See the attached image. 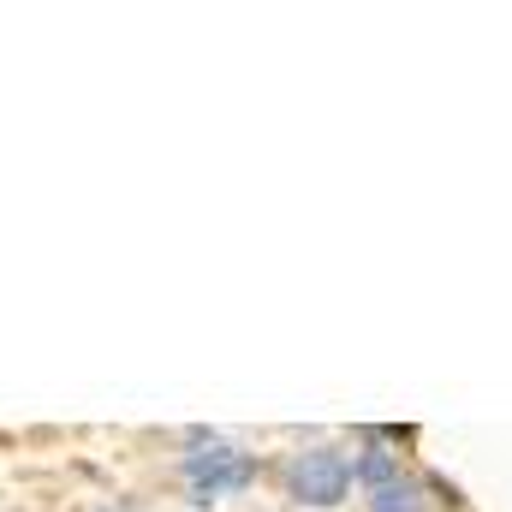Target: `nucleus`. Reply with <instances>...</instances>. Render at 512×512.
<instances>
[{
	"instance_id": "1",
	"label": "nucleus",
	"mask_w": 512,
	"mask_h": 512,
	"mask_svg": "<svg viewBox=\"0 0 512 512\" xmlns=\"http://www.w3.org/2000/svg\"><path fill=\"white\" fill-rule=\"evenodd\" d=\"M251 483H256V459L227 447V441H209L185 459V489H191L197 507H215L221 495H245Z\"/></svg>"
},
{
	"instance_id": "4",
	"label": "nucleus",
	"mask_w": 512,
	"mask_h": 512,
	"mask_svg": "<svg viewBox=\"0 0 512 512\" xmlns=\"http://www.w3.org/2000/svg\"><path fill=\"white\" fill-rule=\"evenodd\" d=\"M352 477H358V483H370V489H382V483L399 477V459L382 453V447H370V453H358V459H352Z\"/></svg>"
},
{
	"instance_id": "2",
	"label": "nucleus",
	"mask_w": 512,
	"mask_h": 512,
	"mask_svg": "<svg viewBox=\"0 0 512 512\" xmlns=\"http://www.w3.org/2000/svg\"><path fill=\"white\" fill-rule=\"evenodd\" d=\"M352 489V459L340 447H310V453H292L286 465V495L298 507H340Z\"/></svg>"
},
{
	"instance_id": "3",
	"label": "nucleus",
	"mask_w": 512,
	"mask_h": 512,
	"mask_svg": "<svg viewBox=\"0 0 512 512\" xmlns=\"http://www.w3.org/2000/svg\"><path fill=\"white\" fill-rule=\"evenodd\" d=\"M429 501H423V483H411V477H393V483H382L376 495H370V512H423Z\"/></svg>"
}]
</instances>
